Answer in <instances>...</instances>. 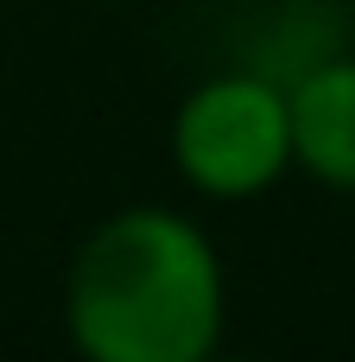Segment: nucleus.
Wrapping results in <instances>:
<instances>
[{"label": "nucleus", "mask_w": 355, "mask_h": 362, "mask_svg": "<svg viewBox=\"0 0 355 362\" xmlns=\"http://www.w3.org/2000/svg\"><path fill=\"white\" fill-rule=\"evenodd\" d=\"M57 318L89 362H210L229 337L216 235L172 204H121L64 261Z\"/></svg>", "instance_id": "obj_1"}, {"label": "nucleus", "mask_w": 355, "mask_h": 362, "mask_svg": "<svg viewBox=\"0 0 355 362\" xmlns=\"http://www.w3.org/2000/svg\"><path fill=\"white\" fill-rule=\"evenodd\" d=\"M172 172L203 204H254L292 178V115L286 83L260 64H229L197 76L165 127Z\"/></svg>", "instance_id": "obj_2"}, {"label": "nucleus", "mask_w": 355, "mask_h": 362, "mask_svg": "<svg viewBox=\"0 0 355 362\" xmlns=\"http://www.w3.org/2000/svg\"><path fill=\"white\" fill-rule=\"evenodd\" d=\"M286 115H292V172H305L318 191L355 197V51L330 45L305 70L286 76Z\"/></svg>", "instance_id": "obj_3"}]
</instances>
